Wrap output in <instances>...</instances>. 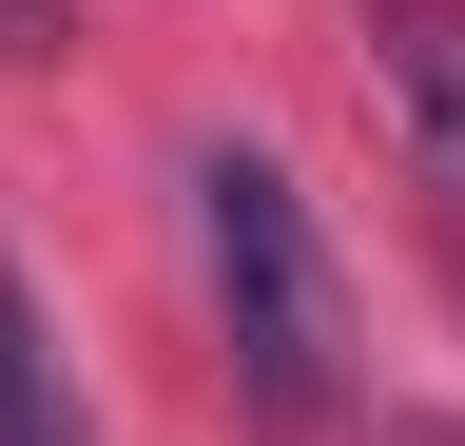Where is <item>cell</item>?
I'll use <instances>...</instances> for the list:
<instances>
[{"mask_svg": "<svg viewBox=\"0 0 465 446\" xmlns=\"http://www.w3.org/2000/svg\"><path fill=\"white\" fill-rule=\"evenodd\" d=\"M369 97L407 136V194H427L446 253H465V0H369Z\"/></svg>", "mask_w": 465, "mask_h": 446, "instance_id": "cell-2", "label": "cell"}, {"mask_svg": "<svg viewBox=\"0 0 465 446\" xmlns=\"http://www.w3.org/2000/svg\"><path fill=\"white\" fill-rule=\"evenodd\" d=\"M194 272H213V330H232V408L272 446H311L349 408V272L272 155H194Z\"/></svg>", "mask_w": 465, "mask_h": 446, "instance_id": "cell-1", "label": "cell"}, {"mask_svg": "<svg viewBox=\"0 0 465 446\" xmlns=\"http://www.w3.org/2000/svg\"><path fill=\"white\" fill-rule=\"evenodd\" d=\"M0 446H78V388H58V350H39L20 272H0Z\"/></svg>", "mask_w": 465, "mask_h": 446, "instance_id": "cell-3", "label": "cell"}]
</instances>
